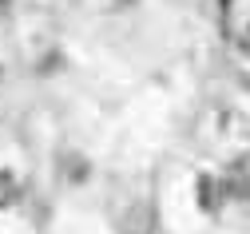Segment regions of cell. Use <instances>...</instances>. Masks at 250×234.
Masks as SVG:
<instances>
[{"label":"cell","mask_w":250,"mask_h":234,"mask_svg":"<svg viewBox=\"0 0 250 234\" xmlns=\"http://www.w3.org/2000/svg\"><path fill=\"white\" fill-rule=\"evenodd\" d=\"M115 4H135V0H115Z\"/></svg>","instance_id":"obj_5"},{"label":"cell","mask_w":250,"mask_h":234,"mask_svg":"<svg viewBox=\"0 0 250 234\" xmlns=\"http://www.w3.org/2000/svg\"><path fill=\"white\" fill-rule=\"evenodd\" d=\"M238 48H242V52H246V56H250V24H246V28H242V32H238Z\"/></svg>","instance_id":"obj_4"},{"label":"cell","mask_w":250,"mask_h":234,"mask_svg":"<svg viewBox=\"0 0 250 234\" xmlns=\"http://www.w3.org/2000/svg\"><path fill=\"white\" fill-rule=\"evenodd\" d=\"M195 194H199V207H203V211H218V207H223V198H230V194H227V183L214 179V175H199Z\"/></svg>","instance_id":"obj_2"},{"label":"cell","mask_w":250,"mask_h":234,"mask_svg":"<svg viewBox=\"0 0 250 234\" xmlns=\"http://www.w3.org/2000/svg\"><path fill=\"white\" fill-rule=\"evenodd\" d=\"M227 194L234 198H250V155H238L230 167H227Z\"/></svg>","instance_id":"obj_1"},{"label":"cell","mask_w":250,"mask_h":234,"mask_svg":"<svg viewBox=\"0 0 250 234\" xmlns=\"http://www.w3.org/2000/svg\"><path fill=\"white\" fill-rule=\"evenodd\" d=\"M16 191H20L16 179H12L8 171H0V211H8V207L16 203Z\"/></svg>","instance_id":"obj_3"}]
</instances>
